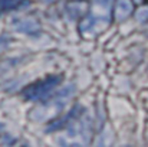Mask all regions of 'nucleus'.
<instances>
[{
	"label": "nucleus",
	"mask_w": 148,
	"mask_h": 147,
	"mask_svg": "<svg viewBox=\"0 0 148 147\" xmlns=\"http://www.w3.org/2000/svg\"><path fill=\"white\" fill-rule=\"evenodd\" d=\"M60 75H50L43 79H39L23 90V97L29 101H46L52 97L55 90L60 85Z\"/></svg>",
	"instance_id": "1"
},
{
	"label": "nucleus",
	"mask_w": 148,
	"mask_h": 147,
	"mask_svg": "<svg viewBox=\"0 0 148 147\" xmlns=\"http://www.w3.org/2000/svg\"><path fill=\"white\" fill-rule=\"evenodd\" d=\"M72 92H73V87L63 88L60 92H58L56 95H53V98L50 101H48L45 105H42L39 110H35L33 111V112H36V118H33V120H38V121L48 120V118L55 120V117L63 110V105L66 104L68 98L72 95Z\"/></svg>",
	"instance_id": "2"
},
{
	"label": "nucleus",
	"mask_w": 148,
	"mask_h": 147,
	"mask_svg": "<svg viewBox=\"0 0 148 147\" xmlns=\"http://www.w3.org/2000/svg\"><path fill=\"white\" fill-rule=\"evenodd\" d=\"M109 25V19L102 14H91L82 19L81 22V33L85 38H94L99 35Z\"/></svg>",
	"instance_id": "3"
},
{
	"label": "nucleus",
	"mask_w": 148,
	"mask_h": 147,
	"mask_svg": "<svg viewBox=\"0 0 148 147\" xmlns=\"http://www.w3.org/2000/svg\"><path fill=\"white\" fill-rule=\"evenodd\" d=\"M134 12L132 0H116L115 1V17L118 22H124Z\"/></svg>",
	"instance_id": "4"
},
{
	"label": "nucleus",
	"mask_w": 148,
	"mask_h": 147,
	"mask_svg": "<svg viewBox=\"0 0 148 147\" xmlns=\"http://www.w3.org/2000/svg\"><path fill=\"white\" fill-rule=\"evenodd\" d=\"M16 29L22 33H27V35H33L39 30V23L30 17H23V19H19L16 23H14Z\"/></svg>",
	"instance_id": "5"
},
{
	"label": "nucleus",
	"mask_w": 148,
	"mask_h": 147,
	"mask_svg": "<svg viewBox=\"0 0 148 147\" xmlns=\"http://www.w3.org/2000/svg\"><path fill=\"white\" fill-rule=\"evenodd\" d=\"M23 4V0H0V12H10Z\"/></svg>",
	"instance_id": "6"
},
{
	"label": "nucleus",
	"mask_w": 148,
	"mask_h": 147,
	"mask_svg": "<svg viewBox=\"0 0 148 147\" xmlns=\"http://www.w3.org/2000/svg\"><path fill=\"white\" fill-rule=\"evenodd\" d=\"M111 3H112V0H97L95 1V10H97V13L95 14H102V16H106V13H108V10H109V7H111Z\"/></svg>",
	"instance_id": "7"
},
{
	"label": "nucleus",
	"mask_w": 148,
	"mask_h": 147,
	"mask_svg": "<svg viewBox=\"0 0 148 147\" xmlns=\"http://www.w3.org/2000/svg\"><path fill=\"white\" fill-rule=\"evenodd\" d=\"M85 9H86V4L82 3V1H72L68 6V10L73 14V17L78 16V14H85Z\"/></svg>",
	"instance_id": "8"
},
{
	"label": "nucleus",
	"mask_w": 148,
	"mask_h": 147,
	"mask_svg": "<svg viewBox=\"0 0 148 147\" xmlns=\"http://www.w3.org/2000/svg\"><path fill=\"white\" fill-rule=\"evenodd\" d=\"M137 19L140 22H147L148 20V7H143L138 13H137Z\"/></svg>",
	"instance_id": "9"
},
{
	"label": "nucleus",
	"mask_w": 148,
	"mask_h": 147,
	"mask_svg": "<svg viewBox=\"0 0 148 147\" xmlns=\"http://www.w3.org/2000/svg\"><path fill=\"white\" fill-rule=\"evenodd\" d=\"M7 42H9L7 36H1V38H0V50H1V49H4L6 46H7Z\"/></svg>",
	"instance_id": "10"
},
{
	"label": "nucleus",
	"mask_w": 148,
	"mask_h": 147,
	"mask_svg": "<svg viewBox=\"0 0 148 147\" xmlns=\"http://www.w3.org/2000/svg\"><path fill=\"white\" fill-rule=\"evenodd\" d=\"M43 1H46V3H52V1H55V0H43Z\"/></svg>",
	"instance_id": "11"
},
{
	"label": "nucleus",
	"mask_w": 148,
	"mask_h": 147,
	"mask_svg": "<svg viewBox=\"0 0 148 147\" xmlns=\"http://www.w3.org/2000/svg\"><path fill=\"white\" fill-rule=\"evenodd\" d=\"M144 1H145V3H148V0H144Z\"/></svg>",
	"instance_id": "12"
}]
</instances>
